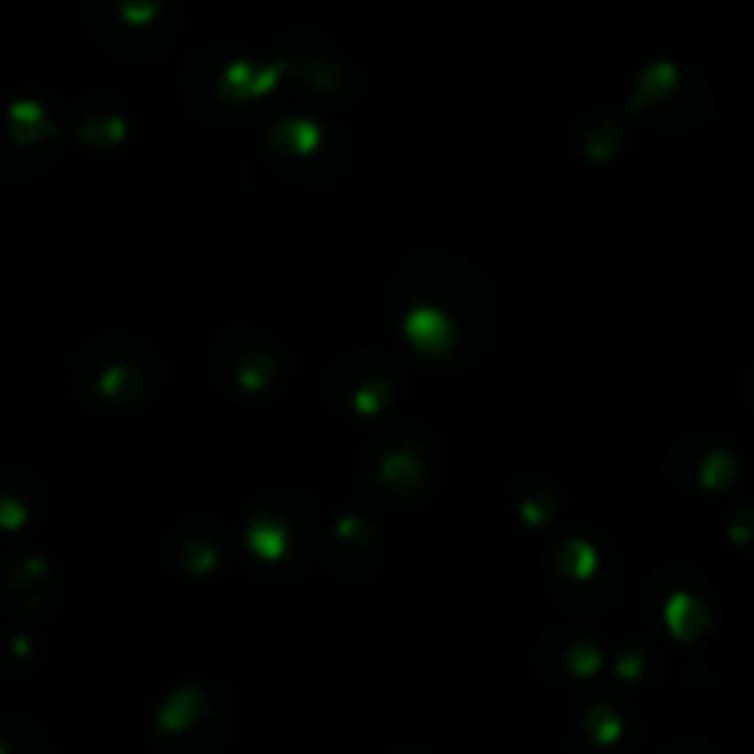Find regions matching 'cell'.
Listing matches in <instances>:
<instances>
[{
  "label": "cell",
  "instance_id": "1",
  "mask_svg": "<svg viewBox=\"0 0 754 754\" xmlns=\"http://www.w3.org/2000/svg\"><path fill=\"white\" fill-rule=\"evenodd\" d=\"M96 357H100L104 364L89 372V383H92L107 401H118V405L140 401V394L152 386V372L140 369V354H133L129 364L118 361V350H100Z\"/></svg>",
  "mask_w": 754,
  "mask_h": 754
},
{
  "label": "cell",
  "instance_id": "2",
  "mask_svg": "<svg viewBox=\"0 0 754 754\" xmlns=\"http://www.w3.org/2000/svg\"><path fill=\"white\" fill-rule=\"evenodd\" d=\"M159 15V0H121V22L126 27H148Z\"/></svg>",
  "mask_w": 754,
  "mask_h": 754
}]
</instances>
